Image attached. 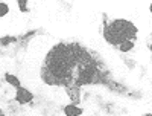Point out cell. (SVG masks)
Returning a JSON list of instances; mask_svg holds the SVG:
<instances>
[{
    "label": "cell",
    "instance_id": "cell-1",
    "mask_svg": "<svg viewBox=\"0 0 152 116\" xmlns=\"http://www.w3.org/2000/svg\"><path fill=\"white\" fill-rule=\"evenodd\" d=\"M47 86L81 89L100 81V70L93 54L79 43H58L47 52L40 69Z\"/></svg>",
    "mask_w": 152,
    "mask_h": 116
},
{
    "label": "cell",
    "instance_id": "cell-2",
    "mask_svg": "<svg viewBox=\"0 0 152 116\" xmlns=\"http://www.w3.org/2000/svg\"><path fill=\"white\" fill-rule=\"evenodd\" d=\"M102 34H104V38L108 44L119 46L125 40H135L138 29L129 20L116 18V20H111V21H104Z\"/></svg>",
    "mask_w": 152,
    "mask_h": 116
},
{
    "label": "cell",
    "instance_id": "cell-3",
    "mask_svg": "<svg viewBox=\"0 0 152 116\" xmlns=\"http://www.w3.org/2000/svg\"><path fill=\"white\" fill-rule=\"evenodd\" d=\"M15 90H17L15 92V101L18 102V104H29V102H32L34 95H32L31 90L24 89V87H18Z\"/></svg>",
    "mask_w": 152,
    "mask_h": 116
},
{
    "label": "cell",
    "instance_id": "cell-4",
    "mask_svg": "<svg viewBox=\"0 0 152 116\" xmlns=\"http://www.w3.org/2000/svg\"><path fill=\"white\" fill-rule=\"evenodd\" d=\"M84 113L82 107H79V104H73V102H70V104L64 106V115L66 116H81Z\"/></svg>",
    "mask_w": 152,
    "mask_h": 116
},
{
    "label": "cell",
    "instance_id": "cell-5",
    "mask_svg": "<svg viewBox=\"0 0 152 116\" xmlns=\"http://www.w3.org/2000/svg\"><path fill=\"white\" fill-rule=\"evenodd\" d=\"M5 81L9 84V86H12V87H15V89H18V87H21V83H20V80L17 78L15 75H12V73H5Z\"/></svg>",
    "mask_w": 152,
    "mask_h": 116
},
{
    "label": "cell",
    "instance_id": "cell-6",
    "mask_svg": "<svg viewBox=\"0 0 152 116\" xmlns=\"http://www.w3.org/2000/svg\"><path fill=\"white\" fill-rule=\"evenodd\" d=\"M135 46V40H125L123 43H120L117 46V49L120 50V52H129V50H132Z\"/></svg>",
    "mask_w": 152,
    "mask_h": 116
},
{
    "label": "cell",
    "instance_id": "cell-7",
    "mask_svg": "<svg viewBox=\"0 0 152 116\" xmlns=\"http://www.w3.org/2000/svg\"><path fill=\"white\" fill-rule=\"evenodd\" d=\"M15 41H17V38L14 35H5V37L0 38V46H2V47H8L12 43H15Z\"/></svg>",
    "mask_w": 152,
    "mask_h": 116
},
{
    "label": "cell",
    "instance_id": "cell-8",
    "mask_svg": "<svg viewBox=\"0 0 152 116\" xmlns=\"http://www.w3.org/2000/svg\"><path fill=\"white\" fill-rule=\"evenodd\" d=\"M9 14V5L6 2H0V18H3Z\"/></svg>",
    "mask_w": 152,
    "mask_h": 116
},
{
    "label": "cell",
    "instance_id": "cell-9",
    "mask_svg": "<svg viewBox=\"0 0 152 116\" xmlns=\"http://www.w3.org/2000/svg\"><path fill=\"white\" fill-rule=\"evenodd\" d=\"M28 2H29V0H17L18 9H20L21 12H28V11H29V9H28Z\"/></svg>",
    "mask_w": 152,
    "mask_h": 116
},
{
    "label": "cell",
    "instance_id": "cell-10",
    "mask_svg": "<svg viewBox=\"0 0 152 116\" xmlns=\"http://www.w3.org/2000/svg\"><path fill=\"white\" fill-rule=\"evenodd\" d=\"M148 47H149V50H152V34H151V37H148Z\"/></svg>",
    "mask_w": 152,
    "mask_h": 116
},
{
    "label": "cell",
    "instance_id": "cell-11",
    "mask_svg": "<svg viewBox=\"0 0 152 116\" xmlns=\"http://www.w3.org/2000/svg\"><path fill=\"white\" fill-rule=\"evenodd\" d=\"M0 116H6V115L3 113V110H2V109H0Z\"/></svg>",
    "mask_w": 152,
    "mask_h": 116
},
{
    "label": "cell",
    "instance_id": "cell-12",
    "mask_svg": "<svg viewBox=\"0 0 152 116\" xmlns=\"http://www.w3.org/2000/svg\"><path fill=\"white\" fill-rule=\"evenodd\" d=\"M149 11H151V14H152V3L149 5Z\"/></svg>",
    "mask_w": 152,
    "mask_h": 116
},
{
    "label": "cell",
    "instance_id": "cell-13",
    "mask_svg": "<svg viewBox=\"0 0 152 116\" xmlns=\"http://www.w3.org/2000/svg\"><path fill=\"white\" fill-rule=\"evenodd\" d=\"M143 116H152V113H146V115H143Z\"/></svg>",
    "mask_w": 152,
    "mask_h": 116
},
{
    "label": "cell",
    "instance_id": "cell-14",
    "mask_svg": "<svg viewBox=\"0 0 152 116\" xmlns=\"http://www.w3.org/2000/svg\"><path fill=\"white\" fill-rule=\"evenodd\" d=\"M0 49H2V46H0Z\"/></svg>",
    "mask_w": 152,
    "mask_h": 116
}]
</instances>
